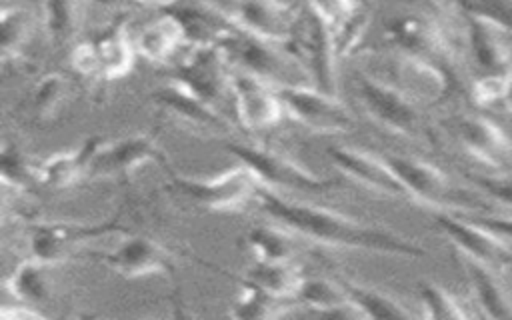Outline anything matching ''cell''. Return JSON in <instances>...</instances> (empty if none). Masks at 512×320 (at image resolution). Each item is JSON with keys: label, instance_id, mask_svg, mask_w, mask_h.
<instances>
[{"label": "cell", "instance_id": "cell-1", "mask_svg": "<svg viewBox=\"0 0 512 320\" xmlns=\"http://www.w3.org/2000/svg\"><path fill=\"white\" fill-rule=\"evenodd\" d=\"M256 198L262 212L268 214L272 220L320 244L358 248L406 258H418L426 254L424 248L390 230L366 226L330 208L286 200L266 186L258 188Z\"/></svg>", "mask_w": 512, "mask_h": 320}, {"label": "cell", "instance_id": "cell-2", "mask_svg": "<svg viewBox=\"0 0 512 320\" xmlns=\"http://www.w3.org/2000/svg\"><path fill=\"white\" fill-rule=\"evenodd\" d=\"M286 44L290 48V56L302 66V70H306L310 80H314V88L334 94V58L338 54L336 38L332 34V22L314 2H308L296 16Z\"/></svg>", "mask_w": 512, "mask_h": 320}, {"label": "cell", "instance_id": "cell-3", "mask_svg": "<svg viewBox=\"0 0 512 320\" xmlns=\"http://www.w3.org/2000/svg\"><path fill=\"white\" fill-rule=\"evenodd\" d=\"M260 186L262 184L250 168L240 164L214 178H184L174 170H168V182L164 188L190 206L208 212H224L244 206L250 198H256Z\"/></svg>", "mask_w": 512, "mask_h": 320}, {"label": "cell", "instance_id": "cell-4", "mask_svg": "<svg viewBox=\"0 0 512 320\" xmlns=\"http://www.w3.org/2000/svg\"><path fill=\"white\" fill-rule=\"evenodd\" d=\"M226 150L234 154L240 160V164L250 168L256 180L266 188H284L296 192H328L340 186L338 180L316 176L314 172L306 170L304 166L276 150L248 144H226Z\"/></svg>", "mask_w": 512, "mask_h": 320}, {"label": "cell", "instance_id": "cell-5", "mask_svg": "<svg viewBox=\"0 0 512 320\" xmlns=\"http://www.w3.org/2000/svg\"><path fill=\"white\" fill-rule=\"evenodd\" d=\"M126 230L120 224V216L106 218L94 224H74V222H36L30 226L28 244L30 256L52 266L74 254L78 246L94 242L112 232Z\"/></svg>", "mask_w": 512, "mask_h": 320}, {"label": "cell", "instance_id": "cell-6", "mask_svg": "<svg viewBox=\"0 0 512 320\" xmlns=\"http://www.w3.org/2000/svg\"><path fill=\"white\" fill-rule=\"evenodd\" d=\"M382 158L388 162L410 198L436 210L460 208L466 200L464 192L456 188L452 180L434 164L398 154H386Z\"/></svg>", "mask_w": 512, "mask_h": 320}, {"label": "cell", "instance_id": "cell-7", "mask_svg": "<svg viewBox=\"0 0 512 320\" xmlns=\"http://www.w3.org/2000/svg\"><path fill=\"white\" fill-rule=\"evenodd\" d=\"M276 92L288 114L310 130L336 134L348 132L354 126L348 108L334 94L300 84H284Z\"/></svg>", "mask_w": 512, "mask_h": 320}, {"label": "cell", "instance_id": "cell-8", "mask_svg": "<svg viewBox=\"0 0 512 320\" xmlns=\"http://www.w3.org/2000/svg\"><path fill=\"white\" fill-rule=\"evenodd\" d=\"M358 96L368 114L386 130L404 136L420 134L422 118L406 90L378 78L362 76L358 80Z\"/></svg>", "mask_w": 512, "mask_h": 320}, {"label": "cell", "instance_id": "cell-9", "mask_svg": "<svg viewBox=\"0 0 512 320\" xmlns=\"http://www.w3.org/2000/svg\"><path fill=\"white\" fill-rule=\"evenodd\" d=\"M154 162L166 172L172 170L162 148L148 136H130L110 144H100L86 170L88 178L128 180L140 166Z\"/></svg>", "mask_w": 512, "mask_h": 320}, {"label": "cell", "instance_id": "cell-10", "mask_svg": "<svg viewBox=\"0 0 512 320\" xmlns=\"http://www.w3.org/2000/svg\"><path fill=\"white\" fill-rule=\"evenodd\" d=\"M390 42L406 56L424 60L452 78V52L440 26L422 14H404L388 24Z\"/></svg>", "mask_w": 512, "mask_h": 320}, {"label": "cell", "instance_id": "cell-11", "mask_svg": "<svg viewBox=\"0 0 512 320\" xmlns=\"http://www.w3.org/2000/svg\"><path fill=\"white\" fill-rule=\"evenodd\" d=\"M434 222L462 256L480 260L494 268L512 260L506 240L476 218H464L452 210H436Z\"/></svg>", "mask_w": 512, "mask_h": 320}, {"label": "cell", "instance_id": "cell-12", "mask_svg": "<svg viewBox=\"0 0 512 320\" xmlns=\"http://www.w3.org/2000/svg\"><path fill=\"white\" fill-rule=\"evenodd\" d=\"M460 146L492 168L512 166V142L506 132L484 114H458L446 122Z\"/></svg>", "mask_w": 512, "mask_h": 320}, {"label": "cell", "instance_id": "cell-13", "mask_svg": "<svg viewBox=\"0 0 512 320\" xmlns=\"http://www.w3.org/2000/svg\"><path fill=\"white\" fill-rule=\"evenodd\" d=\"M106 266L122 278H140L150 274H162L176 280V262L170 250L146 236H130L114 250L102 256Z\"/></svg>", "mask_w": 512, "mask_h": 320}, {"label": "cell", "instance_id": "cell-14", "mask_svg": "<svg viewBox=\"0 0 512 320\" xmlns=\"http://www.w3.org/2000/svg\"><path fill=\"white\" fill-rule=\"evenodd\" d=\"M468 42L480 76L512 78V32L488 18L466 12Z\"/></svg>", "mask_w": 512, "mask_h": 320}, {"label": "cell", "instance_id": "cell-15", "mask_svg": "<svg viewBox=\"0 0 512 320\" xmlns=\"http://www.w3.org/2000/svg\"><path fill=\"white\" fill-rule=\"evenodd\" d=\"M228 80L242 126L250 130H264L278 124L284 106L278 92L272 90L264 78L242 70L232 74Z\"/></svg>", "mask_w": 512, "mask_h": 320}, {"label": "cell", "instance_id": "cell-16", "mask_svg": "<svg viewBox=\"0 0 512 320\" xmlns=\"http://www.w3.org/2000/svg\"><path fill=\"white\" fill-rule=\"evenodd\" d=\"M152 100L168 114L176 116L180 122L192 126L198 132H208L214 136L228 132L226 120L212 108V104L180 80L168 82L166 86L152 92Z\"/></svg>", "mask_w": 512, "mask_h": 320}, {"label": "cell", "instance_id": "cell-17", "mask_svg": "<svg viewBox=\"0 0 512 320\" xmlns=\"http://www.w3.org/2000/svg\"><path fill=\"white\" fill-rule=\"evenodd\" d=\"M328 156L340 172L364 184L366 188L388 196H408L404 186L400 184V180L396 178V174L382 156H374L364 150L346 146L328 148Z\"/></svg>", "mask_w": 512, "mask_h": 320}, {"label": "cell", "instance_id": "cell-18", "mask_svg": "<svg viewBox=\"0 0 512 320\" xmlns=\"http://www.w3.org/2000/svg\"><path fill=\"white\" fill-rule=\"evenodd\" d=\"M222 60L226 58L218 46H194V50L178 62L176 80L214 104L220 98L226 80Z\"/></svg>", "mask_w": 512, "mask_h": 320}, {"label": "cell", "instance_id": "cell-19", "mask_svg": "<svg viewBox=\"0 0 512 320\" xmlns=\"http://www.w3.org/2000/svg\"><path fill=\"white\" fill-rule=\"evenodd\" d=\"M296 12L280 0H244L238 8V26L276 42H286L296 22Z\"/></svg>", "mask_w": 512, "mask_h": 320}, {"label": "cell", "instance_id": "cell-20", "mask_svg": "<svg viewBox=\"0 0 512 320\" xmlns=\"http://www.w3.org/2000/svg\"><path fill=\"white\" fill-rule=\"evenodd\" d=\"M102 140L98 136L88 138L80 148L72 152L54 154L36 164V184L60 190L74 184L80 176H86L92 156L100 148Z\"/></svg>", "mask_w": 512, "mask_h": 320}, {"label": "cell", "instance_id": "cell-21", "mask_svg": "<svg viewBox=\"0 0 512 320\" xmlns=\"http://www.w3.org/2000/svg\"><path fill=\"white\" fill-rule=\"evenodd\" d=\"M460 260L468 274V280L476 294V302L482 308V312L490 318L512 316V302L506 292V286L498 276V268L462 254H460Z\"/></svg>", "mask_w": 512, "mask_h": 320}, {"label": "cell", "instance_id": "cell-22", "mask_svg": "<svg viewBox=\"0 0 512 320\" xmlns=\"http://www.w3.org/2000/svg\"><path fill=\"white\" fill-rule=\"evenodd\" d=\"M296 300L302 306H308L316 314L328 316H360L350 304V298L340 284H334L326 278H304Z\"/></svg>", "mask_w": 512, "mask_h": 320}, {"label": "cell", "instance_id": "cell-23", "mask_svg": "<svg viewBox=\"0 0 512 320\" xmlns=\"http://www.w3.org/2000/svg\"><path fill=\"white\" fill-rule=\"evenodd\" d=\"M246 280L262 286L264 290L280 296V298H296L304 274L300 268L294 264V260L288 262H260L256 260L248 270H246Z\"/></svg>", "mask_w": 512, "mask_h": 320}, {"label": "cell", "instance_id": "cell-24", "mask_svg": "<svg viewBox=\"0 0 512 320\" xmlns=\"http://www.w3.org/2000/svg\"><path fill=\"white\" fill-rule=\"evenodd\" d=\"M342 286L350 298V304L356 308L360 316H368V318H410L412 316L408 308H404L396 298H392L382 290L360 286L350 280H342Z\"/></svg>", "mask_w": 512, "mask_h": 320}, {"label": "cell", "instance_id": "cell-25", "mask_svg": "<svg viewBox=\"0 0 512 320\" xmlns=\"http://www.w3.org/2000/svg\"><path fill=\"white\" fill-rule=\"evenodd\" d=\"M240 284H242V292L238 300L232 304V310H230L232 318H248V320L276 318L286 312L288 298H280L246 278H242Z\"/></svg>", "mask_w": 512, "mask_h": 320}, {"label": "cell", "instance_id": "cell-26", "mask_svg": "<svg viewBox=\"0 0 512 320\" xmlns=\"http://www.w3.org/2000/svg\"><path fill=\"white\" fill-rule=\"evenodd\" d=\"M246 244L260 262H288L294 260L296 240L288 232L274 226H254L246 234Z\"/></svg>", "mask_w": 512, "mask_h": 320}, {"label": "cell", "instance_id": "cell-27", "mask_svg": "<svg viewBox=\"0 0 512 320\" xmlns=\"http://www.w3.org/2000/svg\"><path fill=\"white\" fill-rule=\"evenodd\" d=\"M182 38H184V30L180 22L168 12L142 30V36L138 40V50L148 60H166L176 50Z\"/></svg>", "mask_w": 512, "mask_h": 320}, {"label": "cell", "instance_id": "cell-28", "mask_svg": "<svg viewBox=\"0 0 512 320\" xmlns=\"http://www.w3.org/2000/svg\"><path fill=\"white\" fill-rule=\"evenodd\" d=\"M92 46H94V52L98 58L100 72H104L108 78H118L130 70L132 48H130V42L122 30V26L110 28Z\"/></svg>", "mask_w": 512, "mask_h": 320}, {"label": "cell", "instance_id": "cell-29", "mask_svg": "<svg viewBox=\"0 0 512 320\" xmlns=\"http://www.w3.org/2000/svg\"><path fill=\"white\" fill-rule=\"evenodd\" d=\"M48 264L36 260L30 256V260H24L14 274L8 278L6 288L26 306L28 304H40L48 298V274L46 268Z\"/></svg>", "mask_w": 512, "mask_h": 320}, {"label": "cell", "instance_id": "cell-30", "mask_svg": "<svg viewBox=\"0 0 512 320\" xmlns=\"http://www.w3.org/2000/svg\"><path fill=\"white\" fill-rule=\"evenodd\" d=\"M44 20L54 42H68L80 26L78 0H44Z\"/></svg>", "mask_w": 512, "mask_h": 320}, {"label": "cell", "instance_id": "cell-31", "mask_svg": "<svg viewBox=\"0 0 512 320\" xmlns=\"http://www.w3.org/2000/svg\"><path fill=\"white\" fill-rule=\"evenodd\" d=\"M420 302L424 308V316L428 318H464L460 302L442 286L434 282L420 284Z\"/></svg>", "mask_w": 512, "mask_h": 320}, {"label": "cell", "instance_id": "cell-32", "mask_svg": "<svg viewBox=\"0 0 512 320\" xmlns=\"http://www.w3.org/2000/svg\"><path fill=\"white\" fill-rule=\"evenodd\" d=\"M64 88H66V82L62 76H58V74L44 76L38 82L36 90L32 92V100H30V110H32L34 118L46 120L50 114H54V110L62 102Z\"/></svg>", "mask_w": 512, "mask_h": 320}, {"label": "cell", "instance_id": "cell-33", "mask_svg": "<svg viewBox=\"0 0 512 320\" xmlns=\"http://www.w3.org/2000/svg\"><path fill=\"white\" fill-rule=\"evenodd\" d=\"M2 178L14 188H28L36 182V164L32 166L18 148L6 144L2 150Z\"/></svg>", "mask_w": 512, "mask_h": 320}, {"label": "cell", "instance_id": "cell-34", "mask_svg": "<svg viewBox=\"0 0 512 320\" xmlns=\"http://www.w3.org/2000/svg\"><path fill=\"white\" fill-rule=\"evenodd\" d=\"M464 12L492 20L512 32V0H456Z\"/></svg>", "mask_w": 512, "mask_h": 320}, {"label": "cell", "instance_id": "cell-35", "mask_svg": "<svg viewBox=\"0 0 512 320\" xmlns=\"http://www.w3.org/2000/svg\"><path fill=\"white\" fill-rule=\"evenodd\" d=\"M2 44H4V50L10 52L12 48H16L24 36V30H26V22L22 18L20 12H14L12 16L8 12H4V18H2Z\"/></svg>", "mask_w": 512, "mask_h": 320}, {"label": "cell", "instance_id": "cell-36", "mask_svg": "<svg viewBox=\"0 0 512 320\" xmlns=\"http://www.w3.org/2000/svg\"><path fill=\"white\" fill-rule=\"evenodd\" d=\"M482 188L488 190L492 196H496L502 202H512V172L488 178V180H480Z\"/></svg>", "mask_w": 512, "mask_h": 320}, {"label": "cell", "instance_id": "cell-37", "mask_svg": "<svg viewBox=\"0 0 512 320\" xmlns=\"http://www.w3.org/2000/svg\"><path fill=\"white\" fill-rule=\"evenodd\" d=\"M476 220L488 226L490 230H494L504 240L512 242V218H476Z\"/></svg>", "mask_w": 512, "mask_h": 320}, {"label": "cell", "instance_id": "cell-38", "mask_svg": "<svg viewBox=\"0 0 512 320\" xmlns=\"http://www.w3.org/2000/svg\"><path fill=\"white\" fill-rule=\"evenodd\" d=\"M510 106H512V80H510V86H508V92H506V98H504Z\"/></svg>", "mask_w": 512, "mask_h": 320}, {"label": "cell", "instance_id": "cell-39", "mask_svg": "<svg viewBox=\"0 0 512 320\" xmlns=\"http://www.w3.org/2000/svg\"><path fill=\"white\" fill-rule=\"evenodd\" d=\"M506 244H508V248H510V252H512V242H508V240H506Z\"/></svg>", "mask_w": 512, "mask_h": 320}, {"label": "cell", "instance_id": "cell-40", "mask_svg": "<svg viewBox=\"0 0 512 320\" xmlns=\"http://www.w3.org/2000/svg\"><path fill=\"white\" fill-rule=\"evenodd\" d=\"M98 2H108V0H98Z\"/></svg>", "mask_w": 512, "mask_h": 320}, {"label": "cell", "instance_id": "cell-41", "mask_svg": "<svg viewBox=\"0 0 512 320\" xmlns=\"http://www.w3.org/2000/svg\"><path fill=\"white\" fill-rule=\"evenodd\" d=\"M142 2H152V0H142Z\"/></svg>", "mask_w": 512, "mask_h": 320}, {"label": "cell", "instance_id": "cell-42", "mask_svg": "<svg viewBox=\"0 0 512 320\" xmlns=\"http://www.w3.org/2000/svg\"><path fill=\"white\" fill-rule=\"evenodd\" d=\"M6 2H8V0H6Z\"/></svg>", "mask_w": 512, "mask_h": 320}]
</instances>
